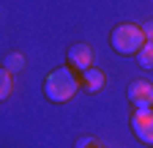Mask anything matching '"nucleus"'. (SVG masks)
Here are the masks:
<instances>
[{
	"label": "nucleus",
	"mask_w": 153,
	"mask_h": 148,
	"mask_svg": "<svg viewBox=\"0 0 153 148\" xmlns=\"http://www.w3.org/2000/svg\"><path fill=\"white\" fill-rule=\"evenodd\" d=\"M137 63L142 69H153V41H148L140 52H137Z\"/></svg>",
	"instance_id": "nucleus-8"
},
{
	"label": "nucleus",
	"mask_w": 153,
	"mask_h": 148,
	"mask_svg": "<svg viewBox=\"0 0 153 148\" xmlns=\"http://www.w3.org/2000/svg\"><path fill=\"white\" fill-rule=\"evenodd\" d=\"M82 85H85V90L88 93H96V90H101L104 88V82H107V77H104V71L101 69H88V71H82V80H79Z\"/></svg>",
	"instance_id": "nucleus-6"
},
{
	"label": "nucleus",
	"mask_w": 153,
	"mask_h": 148,
	"mask_svg": "<svg viewBox=\"0 0 153 148\" xmlns=\"http://www.w3.org/2000/svg\"><path fill=\"white\" fill-rule=\"evenodd\" d=\"M109 44H112L115 52H120V55H137L148 44V39H145V30L140 25H128L126 22V25H118L109 33Z\"/></svg>",
	"instance_id": "nucleus-2"
},
{
	"label": "nucleus",
	"mask_w": 153,
	"mask_h": 148,
	"mask_svg": "<svg viewBox=\"0 0 153 148\" xmlns=\"http://www.w3.org/2000/svg\"><path fill=\"white\" fill-rule=\"evenodd\" d=\"M88 145H90V148H93V145H96V143H93V140H90V137H82V140H79V143H76V148H88Z\"/></svg>",
	"instance_id": "nucleus-11"
},
{
	"label": "nucleus",
	"mask_w": 153,
	"mask_h": 148,
	"mask_svg": "<svg viewBox=\"0 0 153 148\" xmlns=\"http://www.w3.org/2000/svg\"><path fill=\"white\" fill-rule=\"evenodd\" d=\"M131 132L142 143L153 145V107L148 110H134L131 113Z\"/></svg>",
	"instance_id": "nucleus-4"
},
{
	"label": "nucleus",
	"mask_w": 153,
	"mask_h": 148,
	"mask_svg": "<svg viewBox=\"0 0 153 148\" xmlns=\"http://www.w3.org/2000/svg\"><path fill=\"white\" fill-rule=\"evenodd\" d=\"M142 30H145V39H148V41H153V22H148Z\"/></svg>",
	"instance_id": "nucleus-10"
},
{
	"label": "nucleus",
	"mask_w": 153,
	"mask_h": 148,
	"mask_svg": "<svg viewBox=\"0 0 153 148\" xmlns=\"http://www.w3.org/2000/svg\"><path fill=\"white\" fill-rule=\"evenodd\" d=\"M11 90H14V74L6 66H0V102H6L11 96Z\"/></svg>",
	"instance_id": "nucleus-7"
},
{
	"label": "nucleus",
	"mask_w": 153,
	"mask_h": 148,
	"mask_svg": "<svg viewBox=\"0 0 153 148\" xmlns=\"http://www.w3.org/2000/svg\"><path fill=\"white\" fill-rule=\"evenodd\" d=\"M76 90H79V80H76V74L71 71V66H60L49 71L44 77V96L55 104H63L68 102Z\"/></svg>",
	"instance_id": "nucleus-1"
},
{
	"label": "nucleus",
	"mask_w": 153,
	"mask_h": 148,
	"mask_svg": "<svg viewBox=\"0 0 153 148\" xmlns=\"http://www.w3.org/2000/svg\"><path fill=\"white\" fill-rule=\"evenodd\" d=\"M66 61H68L71 69H79V71L93 69V61H96L93 47H90V44H71L68 52H66Z\"/></svg>",
	"instance_id": "nucleus-5"
},
{
	"label": "nucleus",
	"mask_w": 153,
	"mask_h": 148,
	"mask_svg": "<svg viewBox=\"0 0 153 148\" xmlns=\"http://www.w3.org/2000/svg\"><path fill=\"white\" fill-rule=\"evenodd\" d=\"M126 96H128V102L137 110L153 107V82H148V80H131L128 88H126Z\"/></svg>",
	"instance_id": "nucleus-3"
},
{
	"label": "nucleus",
	"mask_w": 153,
	"mask_h": 148,
	"mask_svg": "<svg viewBox=\"0 0 153 148\" xmlns=\"http://www.w3.org/2000/svg\"><path fill=\"white\" fill-rule=\"evenodd\" d=\"M25 63H27V61H25V55H19V52H11L8 58H6V63H3V66H6V69L14 74V71H22V69H25Z\"/></svg>",
	"instance_id": "nucleus-9"
}]
</instances>
